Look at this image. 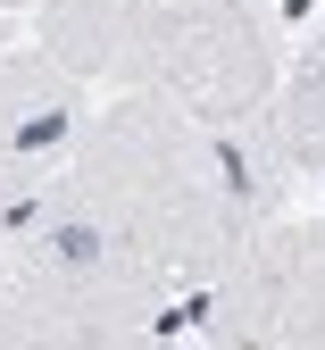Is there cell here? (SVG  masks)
<instances>
[{
    "instance_id": "6da1fadb",
    "label": "cell",
    "mask_w": 325,
    "mask_h": 350,
    "mask_svg": "<svg viewBox=\"0 0 325 350\" xmlns=\"http://www.w3.org/2000/svg\"><path fill=\"white\" fill-rule=\"evenodd\" d=\"M75 200L109 226L125 267L175 292L209 284L275 208H284V150L267 142V125H209L167 92H117L109 109L83 117L67 150Z\"/></svg>"
},
{
    "instance_id": "7a4b0ae2",
    "label": "cell",
    "mask_w": 325,
    "mask_h": 350,
    "mask_svg": "<svg viewBox=\"0 0 325 350\" xmlns=\"http://www.w3.org/2000/svg\"><path fill=\"white\" fill-rule=\"evenodd\" d=\"M34 42L83 83L167 92L209 125L259 117L284 83L259 0H42Z\"/></svg>"
},
{
    "instance_id": "3957f363",
    "label": "cell",
    "mask_w": 325,
    "mask_h": 350,
    "mask_svg": "<svg viewBox=\"0 0 325 350\" xmlns=\"http://www.w3.org/2000/svg\"><path fill=\"white\" fill-rule=\"evenodd\" d=\"M217 342H325V217H284L209 275V317Z\"/></svg>"
},
{
    "instance_id": "277c9868",
    "label": "cell",
    "mask_w": 325,
    "mask_h": 350,
    "mask_svg": "<svg viewBox=\"0 0 325 350\" xmlns=\"http://www.w3.org/2000/svg\"><path fill=\"white\" fill-rule=\"evenodd\" d=\"M83 117H92V100H83L75 67H59L42 42L0 51V208L67 167Z\"/></svg>"
},
{
    "instance_id": "5b68a950",
    "label": "cell",
    "mask_w": 325,
    "mask_h": 350,
    "mask_svg": "<svg viewBox=\"0 0 325 350\" xmlns=\"http://www.w3.org/2000/svg\"><path fill=\"white\" fill-rule=\"evenodd\" d=\"M167 292L151 284H83V275H34L17 267L0 292V342H67V350H101V342H142L159 334Z\"/></svg>"
},
{
    "instance_id": "8992f818",
    "label": "cell",
    "mask_w": 325,
    "mask_h": 350,
    "mask_svg": "<svg viewBox=\"0 0 325 350\" xmlns=\"http://www.w3.org/2000/svg\"><path fill=\"white\" fill-rule=\"evenodd\" d=\"M259 125H267V142L284 150L292 175H325V17L292 51V67L275 83V100L259 109Z\"/></svg>"
},
{
    "instance_id": "52a82bcc",
    "label": "cell",
    "mask_w": 325,
    "mask_h": 350,
    "mask_svg": "<svg viewBox=\"0 0 325 350\" xmlns=\"http://www.w3.org/2000/svg\"><path fill=\"white\" fill-rule=\"evenodd\" d=\"M0 292H9V250H0Z\"/></svg>"
},
{
    "instance_id": "ba28073f",
    "label": "cell",
    "mask_w": 325,
    "mask_h": 350,
    "mask_svg": "<svg viewBox=\"0 0 325 350\" xmlns=\"http://www.w3.org/2000/svg\"><path fill=\"white\" fill-rule=\"evenodd\" d=\"M0 9H42V0H0Z\"/></svg>"
},
{
    "instance_id": "9c48e42d",
    "label": "cell",
    "mask_w": 325,
    "mask_h": 350,
    "mask_svg": "<svg viewBox=\"0 0 325 350\" xmlns=\"http://www.w3.org/2000/svg\"><path fill=\"white\" fill-rule=\"evenodd\" d=\"M0 51H9V9H0Z\"/></svg>"
}]
</instances>
